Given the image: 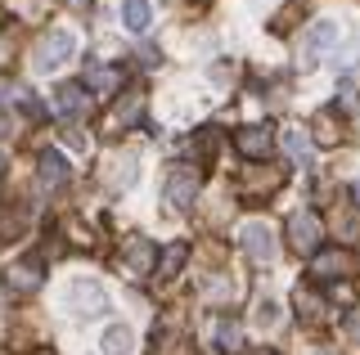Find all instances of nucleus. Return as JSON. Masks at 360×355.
Wrapping results in <instances>:
<instances>
[{"instance_id":"obj_1","label":"nucleus","mask_w":360,"mask_h":355,"mask_svg":"<svg viewBox=\"0 0 360 355\" xmlns=\"http://www.w3.org/2000/svg\"><path fill=\"white\" fill-rule=\"evenodd\" d=\"M72 50H77L72 32L54 27V32H45V36L37 41V50H32V68H37V72H50V68H59V63L72 59Z\"/></svg>"},{"instance_id":"obj_2","label":"nucleus","mask_w":360,"mask_h":355,"mask_svg":"<svg viewBox=\"0 0 360 355\" xmlns=\"http://www.w3.org/2000/svg\"><path fill=\"white\" fill-rule=\"evenodd\" d=\"M320 239H324V225L315 212H292L288 216V243L292 252H302V257H320Z\"/></svg>"},{"instance_id":"obj_3","label":"nucleus","mask_w":360,"mask_h":355,"mask_svg":"<svg viewBox=\"0 0 360 355\" xmlns=\"http://www.w3.org/2000/svg\"><path fill=\"white\" fill-rule=\"evenodd\" d=\"M338 41H342V27H338L333 18H320V23H311L307 36H302V68H315V63H320V54L333 50Z\"/></svg>"},{"instance_id":"obj_4","label":"nucleus","mask_w":360,"mask_h":355,"mask_svg":"<svg viewBox=\"0 0 360 355\" xmlns=\"http://www.w3.org/2000/svg\"><path fill=\"white\" fill-rule=\"evenodd\" d=\"M68 310L72 315H104L108 310V297H104V288H99L95 279H72L68 283Z\"/></svg>"},{"instance_id":"obj_5","label":"nucleus","mask_w":360,"mask_h":355,"mask_svg":"<svg viewBox=\"0 0 360 355\" xmlns=\"http://www.w3.org/2000/svg\"><path fill=\"white\" fill-rule=\"evenodd\" d=\"M243 252L252 257L257 265H270L279 257V243H275V229L266 225V220H252V225H243Z\"/></svg>"},{"instance_id":"obj_6","label":"nucleus","mask_w":360,"mask_h":355,"mask_svg":"<svg viewBox=\"0 0 360 355\" xmlns=\"http://www.w3.org/2000/svg\"><path fill=\"white\" fill-rule=\"evenodd\" d=\"M198 185L202 180H198V171L189 162H176L172 171H167V198H172L176 207H189V203H194V198H198Z\"/></svg>"},{"instance_id":"obj_7","label":"nucleus","mask_w":360,"mask_h":355,"mask_svg":"<svg viewBox=\"0 0 360 355\" xmlns=\"http://www.w3.org/2000/svg\"><path fill=\"white\" fill-rule=\"evenodd\" d=\"M347 274H356V257L347 248L342 252L329 248L320 257H311V279H347Z\"/></svg>"},{"instance_id":"obj_8","label":"nucleus","mask_w":360,"mask_h":355,"mask_svg":"<svg viewBox=\"0 0 360 355\" xmlns=\"http://www.w3.org/2000/svg\"><path fill=\"white\" fill-rule=\"evenodd\" d=\"M234 149H239L243 158H266V153L275 149V130L270 126H239L234 130Z\"/></svg>"},{"instance_id":"obj_9","label":"nucleus","mask_w":360,"mask_h":355,"mask_svg":"<svg viewBox=\"0 0 360 355\" xmlns=\"http://www.w3.org/2000/svg\"><path fill=\"white\" fill-rule=\"evenodd\" d=\"M5 283H9V293H18V297L37 293V288H41V257L14 261V265H9V274H5Z\"/></svg>"},{"instance_id":"obj_10","label":"nucleus","mask_w":360,"mask_h":355,"mask_svg":"<svg viewBox=\"0 0 360 355\" xmlns=\"http://www.w3.org/2000/svg\"><path fill=\"white\" fill-rule=\"evenodd\" d=\"M122 265H127L131 274H153L158 270V248L149 239H131L127 252H122Z\"/></svg>"},{"instance_id":"obj_11","label":"nucleus","mask_w":360,"mask_h":355,"mask_svg":"<svg viewBox=\"0 0 360 355\" xmlns=\"http://www.w3.org/2000/svg\"><path fill=\"white\" fill-rule=\"evenodd\" d=\"M54 113H63V117L86 113V86H82V81L59 86V91H54Z\"/></svg>"},{"instance_id":"obj_12","label":"nucleus","mask_w":360,"mask_h":355,"mask_svg":"<svg viewBox=\"0 0 360 355\" xmlns=\"http://www.w3.org/2000/svg\"><path fill=\"white\" fill-rule=\"evenodd\" d=\"M82 86H86V91H95V95H112L122 86V72L117 68H104V63H90L86 76H82Z\"/></svg>"},{"instance_id":"obj_13","label":"nucleus","mask_w":360,"mask_h":355,"mask_svg":"<svg viewBox=\"0 0 360 355\" xmlns=\"http://www.w3.org/2000/svg\"><path fill=\"white\" fill-rule=\"evenodd\" d=\"M185 257H189V243H185V239L167 243V248H162V257H158V279H176V274H180V265H185Z\"/></svg>"},{"instance_id":"obj_14","label":"nucleus","mask_w":360,"mask_h":355,"mask_svg":"<svg viewBox=\"0 0 360 355\" xmlns=\"http://www.w3.org/2000/svg\"><path fill=\"white\" fill-rule=\"evenodd\" d=\"M37 175H41V185L59 189V185L68 180V162H63V153H54V149H50V153H41V171H37Z\"/></svg>"},{"instance_id":"obj_15","label":"nucleus","mask_w":360,"mask_h":355,"mask_svg":"<svg viewBox=\"0 0 360 355\" xmlns=\"http://www.w3.org/2000/svg\"><path fill=\"white\" fill-rule=\"evenodd\" d=\"M149 0H122V23H127V32H144L149 27Z\"/></svg>"},{"instance_id":"obj_16","label":"nucleus","mask_w":360,"mask_h":355,"mask_svg":"<svg viewBox=\"0 0 360 355\" xmlns=\"http://www.w3.org/2000/svg\"><path fill=\"white\" fill-rule=\"evenodd\" d=\"M104 355H131V328L112 324V328L104 333Z\"/></svg>"},{"instance_id":"obj_17","label":"nucleus","mask_w":360,"mask_h":355,"mask_svg":"<svg viewBox=\"0 0 360 355\" xmlns=\"http://www.w3.org/2000/svg\"><path fill=\"white\" fill-rule=\"evenodd\" d=\"M284 149L292 153V158L307 162V158H311V135H307L302 126H292V130H284Z\"/></svg>"},{"instance_id":"obj_18","label":"nucleus","mask_w":360,"mask_h":355,"mask_svg":"<svg viewBox=\"0 0 360 355\" xmlns=\"http://www.w3.org/2000/svg\"><path fill=\"white\" fill-rule=\"evenodd\" d=\"M217 342H221V351H239V342H243V333H239V324H234V319H221L217 324Z\"/></svg>"},{"instance_id":"obj_19","label":"nucleus","mask_w":360,"mask_h":355,"mask_svg":"<svg viewBox=\"0 0 360 355\" xmlns=\"http://www.w3.org/2000/svg\"><path fill=\"white\" fill-rule=\"evenodd\" d=\"M338 104H342L347 113H356V108H360V95H356V86H338Z\"/></svg>"},{"instance_id":"obj_20","label":"nucleus","mask_w":360,"mask_h":355,"mask_svg":"<svg viewBox=\"0 0 360 355\" xmlns=\"http://www.w3.org/2000/svg\"><path fill=\"white\" fill-rule=\"evenodd\" d=\"M275 319H279V306H275V302L257 306V324H262V328H275Z\"/></svg>"},{"instance_id":"obj_21","label":"nucleus","mask_w":360,"mask_h":355,"mask_svg":"<svg viewBox=\"0 0 360 355\" xmlns=\"http://www.w3.org/2000/svg\"><path fill=\"white\" fill-rule=\"evenodd\" d=\"M0 175H5V153H0Z\"/></svg>"},{"instance_id":"obj_22","label":"nucleus","mask_w":360,"mask_h":355,"mask_svg":"<svg viewBox=\"0 0 360 355\" xmlns=\"http://www.w3.org/2000/svg\"><path fill=\"white\" fill-rule=\"evenodd\" d=\"M352 194H356V198H360V185H352Z\"/></svg>"},{"instance_id":"obj_23","label":"nucleus","mask_w":360,"mask_h":355,"mask_svg":"<svg viewBox=\"0 0 360 355\" xmlns=\"http://www.w3.org/2000/svg\"><path fill=\"white\" fill-rule=\"evenodd\" d=\"M315 355H333V351H315Z\"/></svg>"},{"instance_id":"obj_24","label":"nucleus","mask_w":360,"mask_h":355,"mask_svg":"<svg viewBox=\"0 0 360 355\" xmlns=\"http://www.w3.org/2000/svg\"><path fill=\"white\" fill-rule=\"evenodd\" d=\"M257 355H266V351H257Z\"/></svg>"}]
</instances>
